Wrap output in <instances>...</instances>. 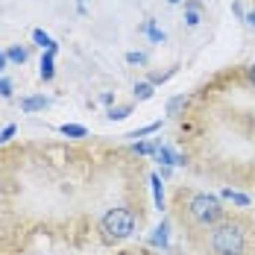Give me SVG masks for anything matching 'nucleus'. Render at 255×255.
Returning a JSON list of instances; mask_svg holds the SVG:
<instances>
[{
    "label": "nucleus",
    "mask_w": 255,
    "mask_h": 255,
    "mask_svg": "<svg viewBox=\"0 0 255 255\" xmlns=\"http://www.w3.org/2000/svg\"><path fill=\"white\" fill-rule=\"evenodd\" d=\"M208 250H211V255H244L247 253V226L241 220L223 217L211 229Z\"/></svg>",
    "instance_id": "1"
},
{
    "label": "nucleus",
    "mask_w": 255,
    "mask_h": 255,
    "mask_svg": "<svg viewBox=\"0 0 255 255\" xmlns=\"http://www.w3.org/2000/svg\"><path fill=\"white\" fill-rule=\"evenodd\" d=\"M182 211L188 214V220H191L197 229H214V226L223 220V203H220L214 194H203V191L188 194Z\"/></svg>",
    "instance_id": "2"
},
{
    "label": "nucleus",
    "mask_w": 255,
    "mask_h": 255,
    "mask_svg": "<svg viewBox=\"0 0 255 255\" xmlns=\"http://www.w3.org/2000/svg\"><path fill=\"white\" fill-rule=\"evenodd\" d=\"M135 226H138V217L132 208H109L100 217V238L103 244H121L135 235Z\"/></svg>",
    "instance_id": "3"
},
{
    "label": "nucleus",
    "mask_w": 255,
    "mask_h": 255,
    "mask_svg": "<svg viewBox=\"0 0 255 255\" xmlns=\"http://www.w3.org/2000/svg\"><path fill=\"white\" fill-rule=\"evenodd\" d=\"M203 21V3H197V0H185V24L191 26H200Z\"/></svg>",
    "instance_id": "4"
},
{
    "label": "nucleus",
    "mask_w": 255,
    "mask_h": 255,
    "mask_svg": "<svg viewBox=\"0 0 255 255\" xmlns=\"http://www.w3.org/2000/svg\"><path fill=\"white\" fill-rule=\"evenodd\" d=\"M155 158H158L164 167H176V164H182V158H179L167 144H155Z\"/></svg>",
    "instance_id": "5"
},
{
    "label": "nucleus",
    "mask_w": 255,
    "mask_h": 255,
    "mask_svg": "<svg viewBox=\"0 0 255 255\" xmlns=\"http://www.w3.org/2000/svg\"><path fill=\"white\" fill-rule=\"evenodd\" d=\"M53 59H56V53H53V50H44V56H41V71H38V77L44 79V82H50L53 74H56V65H53Z\"/></svg>",
    "instance_id": "6"
},
{
    "label": "nucleus",
    "mask_w": 255,
    "mask_h": 255,
    "mask_svg": "<svg viewBox=\"0 0 255 255\" xmlns=\"http://www.w3.org/2000/svg\"><path fill=\"white\" fill-rule=\"evenodd\" d=\"M188 103H191V97H185V94L170 97V100H167V115H170V118H179V115L188 109Z\"/></svg>",
    "instance_id": "7"
},
{
    "label": "nucleus",
    "mask_w": 255,
    "mask_h": 255,
    "mask_svg": "<svg viewBox=\"0 0 255 255\" xmlns=\"http://www.w3.org/2000/svg\"><path fill=\"white\" fill-rule=\"evenodd\" d=\"M32 41H35L41 50H53V53H56V41H53L44 29H32Z\"/></svg>",
    "instance_id": "8"
},
{
    "label": "nucleus",
    "mask_w": 255,
    "mask_h": 255,
    "mask_svg": "<svg viewBox=\"0 0 255 255\" xmlns=\"http://www.w3.org/2000/svg\"><path fill=\"white\" fill-rule=\"evenodd\" d=\"M47 106H50L47 97H24L21 100V109L24 112H38V109H47Z\"/></svg>",
    "instance_id": "9"
},
{
    "label": "nucleus",
    "mask_w": 255,
    "mask_h": 255,
    "mask_svg": "<svg viewBox=\"0 0 255 255\" xmlns=\"http://www.w3.org/2000/svg\"><path fill=\"white\" fill-rule=\"evenodd\" d=\"M59 132H62L65 138H85V135H88V129L79 127V124H62V127H59Z\"/></svg>",
    "instance_id": "10"
},
{
    "label": "nucleus",
    "mask_w": 255,
    "mask_h": 255,
    "mask_svg": "<svg viewBox=\"0 0 255 255\" xmlns=\"http://www.w3.org/2000/svg\"><path fill=\"white\" fill-rule=\"evenodd\" d=\"M150 185H153L155 208H164V188H161V176H158V173H153V176H150Z\"/></svg>",
    "instance_id": "11"
},
{
    "label": "nucleus",
    "mask_w": 255,
    "mask_h": 255,
    "mask_svg": "<svg viewBox=\"0 0 255 255\" xmlns=\"http://www.w3.org/2000/svg\"><path fill=\"white\" fill-rule=\"evenodd\" d=\"M6 59H9L12 65H24L26 59H29V50H26V47H9V50H6Z\"/></svg>",
    "instance_id": "12"
},
{
    "label": "nucleus",
    "mask_w": 255,
    "mask_h": 255,
    "mask_svg": "<svg viewBox=\"0 0 255 255\" xmlns=\"http://www.w3.org/2000/svg\"><path fill=\"white\" fill-rule=\"evenodd\" d=\"M220 197H223V200H232V203L241 205V208H247V205H250V197H247V194H241V191H232V188H226Z\"/></svg>",
    "instance_id": "13"
},
{
    "label": "nucleus",
    "mask_w": 255,
    "mask_h": 255,
    "mask_svg": "<svg viewBox=\"0 0 255 255\" xmlns=\"http://www.w3.org/2000/svg\"><path fill=\"white\" fill-rule=\"evenodd\" d=\"M129 115H132V106H112V109L106 112L109 121H124V118H129Z\"/></svg>",
    "instance_id": "14"
},
{
    "label": "nucleus",
    "mask_w": 255,
    "mask_h": 255,
    "mask_svg": "<svg viewBox=\"0 0 255 255\" xmlns=\"http://www.w3.org/2000/svg\"><path fill=\"white\" fill-rule=\"evenodd\" d=\"M161 129V124L155 121V124H147V127H141V129H135V132H129L127 138H147V135H153V132H158Z\"/></svg>",
    "instance_id": "15"
},
{
    "label": "nucleus",
    "mask_w": 255,
    "mask_h": 255,
    "mask_svg": "<svg viewBox=\"0 0 255 255\" xmlns=\"http://www.w3.org/2000/svg\"><path fill=\"white\" fill-rule=\"evenodd\" d=\"M135 97H138V100H150V97H153V82H150V79H147V82H138V85H135Z\"/></svg>",
    "instance_id": "16"
},
{
    "label": "nucleus",
    "mask_w": 255,
    "mask_h": 255,
    "mask_svg": "<svg viewBox=\"0 0 255 255\" xmlns=\"http://www.w3.org/2000/svg\"><path fill=\"white\" fill-rule=\"evenodd\" d=\"M153 244H155V247H164V244H167V223H161V226L155 229V235H153Z\"/></svg>",
    "instance_id": "17"
},
{
    "label": "nucleus",
    "mask_w": 255,
    "mask_h": 255,
    "mask_svg": "<svg viewBox=\"0 0 255 255\" xmlns=\"http://www.w3.org/2000/svg\"><path fill=\"white\" fill-rule=\"evenodd\" d=\"M135 153H141V155H155V144H147V141H138L135 147H132Z\"/></svg>",
    "instance_id": "18"
},
{
    "label": "nucleus",
    "mask_w": 255,
    "mask_h": 255,
    "mask_svg": "<svg viewBox=\"0 0 255 255\" xmlns=\"http://www.w3.org/2000/svg\"><path fill=\"white\" fill-rule=\"evenodd\" d=\"M170 77H176V68H170V71H164V74H153L150 82H153V85H161V82H167Z\"/></svg>",
    "instance_id": "19"
},
{
    "label": "nucleus",
    "mask_w": 255,
    "mask_h": 255,
    "mask_svg": "<svg viewBox=\"0 0 255 255\" xmlns=\"http://www.w3.org/2000/svg\"><path fill=\"white\" fill-rule=\"evenodd\" d=\"M0 97H3V100H12V82L3 79V77H0Z\"/></svg>",
    "instance_id": "20"
},
{
    "label": "nucleus",
    "mask_w": 255,
    "mask_h": 255,
    "mask_svg": "<svg viewBox=\"0 0 255 255\" xmlns=\"http://www.w3.org/2000/svg\"><path fill=\"white\" fill-rule=\"evenodd\" d=\"M127 62L129 65H147V56L144 53H127Z\"/></svg>",
    "instance_id": "21"
},
{
    "label": "nucleus",
    "mask_w": 255,
    "mask_h": 255,
    "mask_svg": "<svg viewBox=\"0 0 255 255\" xmlns=\"http://www.w3.org/2000/svg\"><path fill=\"white\" fill-rule=\"evenodd\" d=\"M6 65H9V59H6V53L0 50V74H3V71H6Z\"/></svg>",
    "instance_id": "22"
},
{
    "label": "nucleus",
    "mask_w": 255,
    "mask_h": 255,
    "mask_svg": "<svg viewBox=\"0 0 255 255\" xmlns=\"http://www.w3.org/2000/svg\"><path fill=\"white\" fill-rule=\"evenodd\" d=\"M150 35H153V41H158V38H164V32H158L155 26H150Z\"/></svg>",
    "instance_id": "23"
},
{
    "label": "nucleus",
    "mask_w": 255,
    "mask_h": 255,
    "mask_svg": "<svg viewBox=\"0 0 255 255\" xmlns=\"http://www.w3.org/2000/svg\"><path fill=\"white\" fill-rule=\"evenodd\" d=\"M244 21H247L250 26H255V12H247V15H244Z\"/></svg>",
    "instance_id": "24"
},
{
    "label": "nucleus",
    "mask_w": 255,
    "mask_h": 255,
    "mask_svg": "<svg viewBox=\"0 0 255 255\" xmlns=\"http://www.w3.org/2000/svg\"><path fill=\"white\" fill-rule=\"evenodd\" d=\"M250 79H253V85H255V65L250 68Z\"/></svg>",
    "instance_id": "25"
},
{
    "label": "nucleus",
    "mask_w": 255,
    "mask_h": 255,
    "mask_svg": "<svg viewBox=\"0 0 255 255\" xmlns=\"http://www.w3.org/2000/svg\"><path fill=\"white\" fill-rule=\"evenodd\" d=\"M167 3H179V0H167Z\"/></svg>",
    "instance_id": "26"
}]
</instances>
